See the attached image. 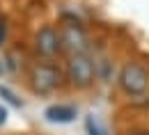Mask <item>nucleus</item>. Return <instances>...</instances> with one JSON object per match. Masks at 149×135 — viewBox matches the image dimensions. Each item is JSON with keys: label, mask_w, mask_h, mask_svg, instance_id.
Instances as JSON below:
<instances>
[{"label": "nucleus", "mask_w": 149, "mask_h": 135, "mask_svg": "<svg viewBox=\"0 0 149 135\" xmlns=\"http://www.w3.org/2000/svg\"><path fill=\"white\" fill-rule=\"evenodd\" d=\"M28 80H30V87H32L35 94H53L55 89L62 87L64 73L51 60H41V62H35L30 66Z\"/></svg>", "instance_id": "f257e3e1"}, {"label": "nucleus", "mask_w": 149, "mask_h": 135, "mask_svg": "<svg viewBox=\"0 0 149 135\" xmlns=\"http://www.w3.org/2000/svg\"><path fill=\"white\" fill-rule=\"evenodd\" d=\"M64 78L69 80V85L74 89H90L96 78V62L87 53H74V55H69Z\"/></svg>", "instance_id": "f03ea898"}, {"label": "nucleus", "mask_w": 149, "mask_h": 135, "mask_svg": "<svg viewBox=\"0 0 149 135\" xmlns=\"http://www.w3.org/2000/svg\"><path fill=\"white\" fill-rule=\"evenodd\" d=\"M119 89L129 96H142L149 89V69L142 62H126L119 71Z\"/></svg>", "instance_id": "7ed1b4c3"}, {"label": "nucleus", "mask_w": 149, "mask_h": 135, "mask_svg": "<svg viewBox=\"0 0 149 135\" xmlns=\"http://www.w3.org/2000/svg\"><path fill=\"white\" fill-rule=\"evenodd\" d=\"M57 30H60V39H62V51H69L71 55L90 51V35H87V30L80 23L64 21Z\"/></svg>", "instance_id": "20e7f679"}, {"label": "nucleus", "mask_w": 149, "mask_h": 135, "mask_svg": "<svg viewBox=\"0 0 149 135\" xmlns=\"http://www.w3.org/2000/svg\"><path fill=\"white\" fill-rule=\"evenodd\" d=\"M35 51L41 60H53L57 53H62V39H60V30L53 28V25H44L39 28L35 39Z\"/></svg>", "instance_id": "39448f33"}, {"label": "nucleus", "mask_w": 149, "mask_h": 135, "mask_svg": "<svg viewBox=\"0 0 149 135\" xmlns=\"http://www.w3.org/2000/svg\"><path fill=\"white\" fill-rule=\"evenodd\" d=\"M76 110L74 105H67V103H57V105H51L44 115L48 121H53V124H69V121H74L76 119Z\"/></svg>", "instance_id": "423d86ee"}, {"label": "nucleus", "mask_w": 149, "mask_h": 135, "mask_svg": "<svg viewBox=\"0 0 149 135\" xmlns=\"http://www.w3.org/2000/svg\"><path fill=\"white\" fill-rule=\"evenodd\" d=\"M0 96L5 98V101H9L12 105H16V108H21V105H23L19 98H16V94H14V92H9V89H7V87H2V85H0Z\"/></svg>", "instance_id": "0eeeda50"}, {"label": "nucleus", "mask_w": 149, "mask_h": 135, "mask_svg": "<svg viewBox=\"0 0 149 135\" xmlns=\"http://www.w3.org/2000/svg\"><path fill=\"white\" fill-rule=\"evenodd\" d=\"M5 39H7V21L0 16V46L5 44Z\"/></svg>", "instance_id": "6e6552de"}, {"label": "nucleus", "mask_w": 149, "mask_h": 135, "mask_svg": "<svg viewBox=\"0 0 149 135\" xmlns=\"http://www.w3.org/2000/svg\"><path fill=\"white\" fill-rule=\"evenodd\" d=\"M5 121H7V112L0 108V124H5Z\"/></svg>", "instance_id": "1a4fd4ad"}, {"label": "nucleus", "mask_w": 149, "mask_h": 135, "mask_svg": "<svg viewBox=\"0 0 149 135\" xmlns=\"http://www.w3.org/2000/svg\"><path fill=\"white\" fill-rule=\"evenodd\" d=\"M129 135H147V133H140V131H133V133H129Z\"/></svg>", "instance_id": "9d476101"}]
</instances>
